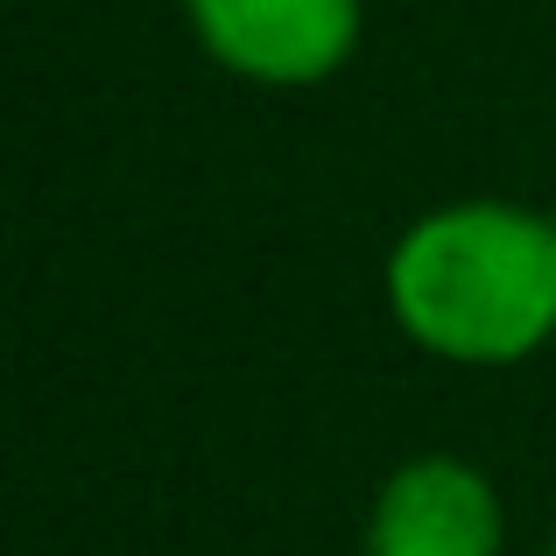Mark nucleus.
<instances>
[{
	"mask_svg": "<svg viewBox=\"0 0 556 556\" xmlns=\"http://www.w3.org/2000/svg\"><path fill=\"white\" fill-rule=\"evenodd\" d=\"M190 36L226 78L268 92H311L359 50L367 0H184Z\"/></svg>",
	"mask_w": 556,
	"mask_h": 556,
	"instance_id": "nucleus-2",
	"label": "nucleus"
},
{
	"mask_svg": "<svg viewBox=\"0 0 556 556\" xmlns=\"http://www.w3.org/2000/svg\"><path fill=\"white\" fill-rule=\"evenodd\" d=\"M549 226H556V204H549Z\"/></svg>",
	"mask_w": 556,
	"mask_h": 556,
	"instance_id": "nucleus-4",
	"label": "nucleus"
},
{
	"mask_svg": "<svg viewBox=\"0 0 556 556\" xmlns=\"http://www.w3.org/2000/svg\"><path fill=\"white\" fill-rule=\"evenodd\" d=\"M402 339L451 367H521L556 339V226L507 198L422 212L388 247Z\"/></svg>",
	"mask_w": 556,
	"mask_h": 556,
	"instance_id": "nucleus-1",
	"label": "nucleus"
},
{
	"mask_svg": "<svg viewBox=\"0 0 556 556\" xmlns=\"http://www.w3.org/2000/svg\"><path fill=\"white\" fill-rule=\"evenodd\" d=\"M507 507L472 458L416 451L374 486L359 556H501Z\"/></svg>",
	"mask_w": 556,
	"mask_h": 556,
	"instance_id": "nucleus-3",
	"label": "nucleus"
},
{
	"mask_svg": "<svg viewBox=\"0 0 556 556\" xmlns=\"http://www.w3.org/2000/svg\"><path fill=\"white\" fill-rule=\"evenodd\" d=\"M549 556H556V535H549Z\"/></svg>",
	"mask_w": 556,
	"mask_h": 556,
	"instance_id": "nucleus-5",
	"label": "nucleus"
}]
</instances>
